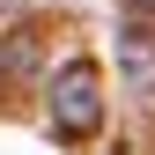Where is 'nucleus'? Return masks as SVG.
I'll use <instances>...</instances> for the list:
<instances>
[{"label": "nucleus", "instance_id": "3", "mask_svg": "<svg viewBox=\"0 0 155 155\" xmlns=\"http://www.w3.org/2000/svg\"><path fill=\"white\" fill-rule=\"evenodd\" d=\"M126 8H133V15H155V0H126Z\"/></svg>", "mask_w": 155, "mask_h": 155}, {"label": "nucleus", "instance_id": "1", "mask_svg": "<svg viewBox=\"0 0 155 155\" xmlns=\"http://www.w3.org/2000/svg\"><path fill=\"white\" fill-rule=\"evenodd\" d=\"M45 118L59 140H96L104 133V67L96 59H59L45 81Z\"/></svg>", "mask_w": 155, "mask_h": 155}, {"label": "nucleus", "instance_id": "2", "mask_svg": "<svg viewBox=\"0 0 155 155\" xmlns=\"http://www.w3.org/2000/svg\"><path fill=\"white\" fill-rule=\"evenodd\" d=\"M118 81H126L133 104H155V30H148V15H133L118 30Z\"/></svg>", "mask_w": 155, "mask_h": 155}]
</instances>
